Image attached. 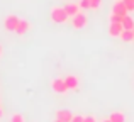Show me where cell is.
Here are the masks:
<instances>
[{"label":"cell","instance_id":"1","mask_svg":"<svg viewBox=\"0 0 134 122\" xmlns=\"http://www.w3.org/2000/svg\"><path fill=\"white\" fill-rule=\"evenodd\" d=\"M68 14H66L65 7H53L51 9V20L56 24H65L68 20Z\"/></svg>","mask_w":134,"mask_h":122},{"label":"cell","instance_id":"2","mask_svg":"<svg viewBox=\"0 0 134 122\" xmlns=\"http://www.w3.org/2000/svg\"><path fill=\"white\" fill-rule=\"evenodd\" d=\"M19 22H20V17L15 15V14H9V15L3 19V27L10 32H15V29L19 27Z\"/></svg>","mask_w":134,"mask_h":122},{"label":"cell","instance_id":"3","mask_svg":"<svg viewBox=\"0 0 134 122\" xmlns=\"http://www.w3.org/2000/svg\"><path fill=\"white\" fill-rule=\"evenodd\" d=\"M87 24H88V17L83 12H80V14H76L75 17H71V26H73V29H76V31L87 27Z\"/></svg>","mask_w":134,"mask_h":122},{"label":"cell","instance_id":"4","mask_svg":"<svg viewBox=\"0 0 134 122\" xmlns=\"http://www.w3.org/2000/svg\"><path fill=\"white\" fill-rule=\"evenodd\" d=\"M51 88L54 90V92H58V93H66L68 92V86H66V83H65V78H54L51 82Z\"/></svg>","mask_w":134,"mask_h":122},{"label":"cell","instance_id":"5","mask_svg":"<svg viewBox=\"0 0 134 122\" xmlns=\"http://www.w3.org/2000/svg\"><path fill=\"white\" fill-rule=\"evenodd\" d=\"M112 14H117V15H121V17H126V15H127L129 10L126 9L124 0H117V2L114 3V7H112Z\"/></svg>","mask_w":134,"mask_h":122},{"label":"cell","instance_id":"6","mask_svg":"<svg viewBox=\"0 0 134 122\" xmlns=\"http://www.w3.org/2000/svg\"><path fill=\"white\" fill-rule=\"evenodd\" d=\"M122 31H124L122 24H119V22H110V24H109V36H112V37H121Z\"/></svg>","mask_w":134,"mask_h":122},{"label":"cell","instance_id":"7","mask_svg":"<svg viewBox=\"0 0 134 122\" xmlns=\"http://www.w3.org/2000/svg\"><path fill=\"white\" fill-rule=\"evenodd\" d=\"M65 83H66V86H68V90H76L78 85H80V80H78V76H75V75H68V76H65Z\"/></svg>","mask_w":134,"mask_h":122},{"label":"cell","instance_id":"8","mask_svg":"<svg viewBox=\"0 0 134 122\" xmlns=\"http://www.w3.org/2000/svg\"><path fill=\"white\" fill-rule=\"evenodd\" d=\"M65 10H66V14H68V17H75L76 14H80V12H82L80 5H78V3H73V2L66 3V5H65Z\"/></svg>","mask_w":134,"mask_h":122},{"label":"cell","instance_id":"9","mask_svg":"<svg viewBox=\"0 0 134 122\" xmlns=\"http://www.w3.org/2000/svg\"><path fill=\"white\" fill-rule=\"evenodd\" d=\"M29 29H31V22H29V20H26V19H20L19 27L15 29V34H19V36H24V34H26Z\"/></svg>","mask_w":134,"mask_h":122},{"label":"cell","instance_id":"10","mask_svg":"<svg viewBox=\"0 0 134 122\" xmlns=\"http://www.w3.org/2000/svg\"><path fill=\"white\" fill-rule=\"evenodd\" d=\"M56 119H59L63 122H71L73 114L70 112V110H58V112H56Z\"/></svg>","mask_w":134,"mask_h":122},{"label":"cell","instance_id":"11","mask_svg":"<svg viewBox=\"0 0 134 122\" xmlns=\"http://www.w3.org/2000/svg\"><path fill=\"white\" fill-rule=\"evenodd\" d=\"M121 39L124 41V43H134V34H132V31L124 29V31H122V34H121Z\"/></svg>","mask_w":134,"mask_h":122},{"label":"cell","instance_id":"12","mask_svg":"<svg viewBox=\"0 0 134 122\" xmlns=\"http://www.w3.org/2000/svg\"><path fill=\"white\" fill-rule=\"evenodd\" d=\"M122 27H124V29H129V31L134 29V19L129 15V14L124 17V19H122Z\"/></svg>","mask_w":134,"mask_h":122},{"label":"cell","instance_id":"13","mask_svg":"<svg viewBox=\"0 0 134 122\" xmlns=\"http://www.w3.org/2000/svg\"><path fill=\"white\" fill-rule=\"evenodd\" d=\"M109 119H110V122H126V115L122 112H112Z\"/></svg>","mask_w":134,"mask_h":122},{"label":"cell","instance_id":"14","mask_svg":"<svg viewBox=\"0 0 134 122\" xmlns=\"http://www.w3.org/2000/svg\"><path fill=\"white\" fill-rule=\"evenodd\" d=\"M102 7V0H90V10H98Z\"/></svg>","mask_w":134,"mask_h":122},{"label":"cell","instance_id":"15","mask_svg":"<svg viewBox=\"0 0 134 122\" xmlns=\"http://www.w3.org/2000/svg\"><path fill=\"white\" fill-rule=\"evenodd\" d=\"M10 122H26L22 114H14L12 117H10Z\"/></svg>","mask_w":134,"mask_h":122},{"label":"cell","instance_id":"16","mask_svg":"<svg viewBox=\"0 0 134 122\" xmlns=\"http://www.w3.org/2000/svg\"><path fill=\"white\" fill-rule=\"evenodd\" d=\"M78 5L82 10H90V0H80Z\"/></svg>","mask_w":134,"mask_h":122},{"label":"cell","instance_id":"17","mask_svg":"<svg viewBox=\"0 0 134 122\" xmlns=\"http://www.w3.org/2000/svg\"><path fill=\"white\" fill-rule=\"evenodd\" d=\"M122 19H124V17L117 15V14H110V22H119V24H122Z\"/></svg>","mask_w":134,"mask_h":122},{"label":"cell","instance_id":"18","mask_svg":"<svg viewBox=\"0 0 134 122\" xmlns=\"http://www.w3.org/2000/svg\"><path fill=\"white\" fill-rule=\"evenodd\" d=\"M124 5H126V9H127L129 12L134 10V2H132V0H124Z\"/></svg>","mask_w":134,"mask_h":122},{"label":"cell","instance_id":"19","mask_svg":"<svg viewBox=\"0 0 134 122\" xmlns=\"http://www.w3.org/2000/svg\"><path fill=\"white\" fill-rule=\"evenodd\" d=\"M83 120H85L83 115H73V119H71V122H83Z\"/></svg>","mask_w":134,"mask_h":122},{"label":"cell","instance_id":"20","mask_svg":"<svg viewBox=\"0 0 134 122\" xmlns=\"http://www.w3.org/2000/svg\"><path fill=\"white\" fill-rule=\"evenodd\" d=\"M83 122H97V120H95V117H93V115H87Z\"/></svg>","mask_w":134,"mask_h":122},{"label":"cell","instance_id":"21","mask_svg":"<svg viewBox=\"0 0 134 122\" xmlns=\"http://www.w3.org/2000/svg\"><path fill=\"white\" fill-rule=\"evenodd\" d=\"M3 54V48H2V44H0V56Z\"/></svg>","mask_w":134,"mask_h":122},{"label":"cell","instance_id":"22","mask_svg":"<svg viewBox=\"0 0 134 122\" xmlns=\"http://www.w3.org/2000/svg\"><path fill=\"white\" fill-rule=\"evenodd\" d=\"M2 115H3V110H2V107H0V119H2Z\"/></svg>","mask_w":134,"mask_h":122},{"label":"cell","instance_id":"23","mask_svg":"<svg viewBox=\"0 0 134 122\" xmlns=\"http://www.w3.org/2000/svg\"><path fill=\"white\" fill-rule=\"evenodd\" d=\"M102 122H110V119H104V120H102Z\"/></svg>","mask_w":134,"mask_h":122},{"label":"cell","instance_id":"24","mask_svg":"<svg viewBox=\"0 0 134 122\" xmlns=\"http://www.w3.org/2000/svg\"><path fill=\"white\" fill-rule=\"evenodd\" d=\"M53 122H63V120H59V119H56V120H53Z\"/></svg>","mask_w":134,"mask_h":122},{"label":"cell","instance_id":"25","mask_svg":"<svg viewBox=\"0 0 134 122\" xmlns=\"http://www.w3.org/2000/svg\"><path fill=\"white\" fill-rule=\"evenodd\" d=\"M132 34H134V29H132Z\"/></svg>","mask_w":134,"mask_h":122},{"label":"cell","instance_id":"26","mask_svg":"<svg viewBox=\"0 0 134 122\" xmlns=\"http://www.w3.org/2000/svg\"><path fill=\"white\" fill-rule=\"evenodd\" d=\"M132 2H134V0H132Z\"/></svg>","mask_w":134,"mask_h":122}]
</instances>
